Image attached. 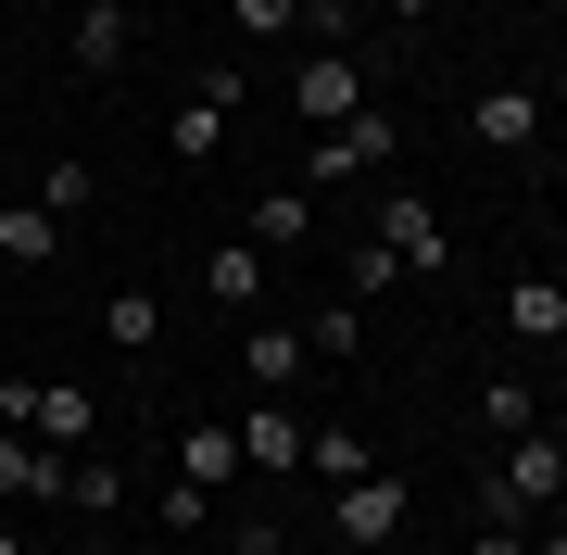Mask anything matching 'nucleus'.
<instances>
[{"label": "nucleus", "mask_w": 567, "mask_h": 555, "mask_svg": "<svg viewBox=\"0 0 567 555\" xmlns=\"http://www.w3.org/2000/svg\"><path fill=\"white\" fill-rule=\"evenodd\" d=\"M555 505H567V442H555V430H517L505 454H492V480H480V517H505V531H543Z\"/></svg>", "instance_id": "nucleus-1"}, {"label": "nucleus", "mask_w": 567, "mask_h": 555, "mask_svg": "<svg viewBox=\"0 0 567 555\" xmlns=\"http://www.w3.org/2000/svg\"><path fill=\"white\" fill-rule=\"evenodd\" d=\"M365 240H379L404 278H442V266H454V227H442L429 189H379V227H365Z\"/></svg>", "instance_id": "nucleus-2"}, {"label": "nucleus", "mask_w": 567, "mask_h": 555, "mask_svg": "<svg viewBox=\"0 0 567 555\" xmlns=\"http://www.w3.org/2000/svg\"><path fill=\"white\" fill-rule=\"evenodd\" d=\"M404 480H379V467H365V480H341V493H328V531H341V555H391V543H404Z\"/></svg>", "instance_id": "nucleus-3"}, {"label": "nucleus", "mask_w": 567, "mask_h": 555, "mask_svg": "<svg viewBox=\"0 0 567 555\" xmlns=\"http://www.w3.org/2000/svg\"><path fill=\"white\" fill-rule=\"evenodd\" d=\"M240 89H252V76H240V63H215V76H203V89H189V102H177V114H164V140H177V152H189V165H215V152H227V140H240Z\"/></svg>", "instance_id": "nucleus-4"}, {"label": "nucleus", "mask_w": 567, "mask_h": 555, "mask_svg": "<svg viewBox=\"0 0 567 555\" xmlns=\"http://www.w3.org/2000/svg\"><path fill=\"white\" fill-rule=\"evenodd\" d=\"M466 140H480V152H543V140H555V102H543L529 76H505V89L466 102Z\"/></svg>", "instance_id": "nucleus-5"}, {"label": "nucleus", "mask_w": 567, "mask_h": 555, "mask_svg": "<svg viewBox=\"0 0 567 555\" xmlns=\"http://www.w3.org/2000/svg\"><path fill=\"white\" fill-rule=\"evenodd\" d=\"M391 152H404V126H391L379 102H365V114H341V126H316V152H303V189H316V177H365V165H391Z\"/></svg>", "instance_id": "nucleus-6"}, {"label": "nucleus", "mask_w": 567, "mask_h": 555, "mask_svg": "<svg viewBox=\"0 0 567 555\" xmlns=\"http://www.w3.org/2000/svg\"><path fill=\"white\" fill-rule=\"evenodd\" d=\"M303 379V316H240V391H290Z\"/></svg>", "instance_id": "nucleus-7"}, {"label": "nucleus", "mask_w": 567, "mask_h": 555, "mask_svg": "<svg viewBox=\"0 0 567 555\" xmlns=\"http://www.w3.org/2000/svg\"><path fill=\"white\" fill-rule=\"evenodd\" d=\"M505 341H529V353H555V341H567V278H555V266L505 278Z\"/></svg>", "instance_id": "nucleus-8"}, {"label": "nucleus", "mask_w": 567, "mask_h": 555, "mask_svg": "<svg viewBox=\"0 0 567 555\" xmlns=\"http://www.w3.org/2000/svg\"><path fill=\"white\" fill-rule=\"evenodd\" d=\"M265 266H278V253L215 240V253H203V304H215V316H265Z\"/></svg>", "instance_id": "nucleus-9"}, {"label": "nucleus", "mask_w": 567, "mask_h": 555, "mask_svg": "<svg viewBox=\"0 0 567 555\" xmlns=\"http://www.w3.org/2000/svg\"><path fill=\"white\" fill-rule=\"evenodd\" d=\"M290 89H303V126L365 114V63H353V51H303V76H290Z\"/></svg>", "instance_id": "nucleus-10"}, {"label": "nucleus", "mask_w": 567, "mask_h": 555, "mask_svg": "<svg viewBox=\"0 0 567 555\" xmlns=\"http://www.w3.org/2000/svg\"><path fill=\"white\" fill-rule=\"evenodd\" d=\"M240 467H265V480L303 467V417H290L278 391H252V417H240Z\"/></svg>", "instance_id": "nucleus-11"}, {"label": "nucleus", "mask_w": 567, "mask_h": 555, "mask_svg": "<svg viewBox=\"0 0 567 555\" xmlns=\"http://www.w3.org/2000/svg\"><path fill=\"white\" fill-rule=\"evenodd\" d=\"M0 505H63V454L39 430H0Z\"/></svg>", "instance_id": "nucleus-12"}, {"label": "nucleus", "mask_w": 567, "mask_h": 555, "mask_svg": "<svg viewBox=\"0 0 567 555\" xmlns=\"http://www.w3.org/2000/svg\"><path fill=\"white\" fill-rule=\"evenodd\" d=\"M0 266H25V278L63 266V215L51 203H0Z\"/></svg>", "instance_id": "nucleus-13"}, {"label": "nucleus", "mask_w": 567, "mask_h": 555, "mask_svg": "<svg viewBox=\"0 0 567 555\" xmlns=\"http://www.w3.org/2000/svg\"><path fill=\"white\" fill-rule=\"evenodd\" d=\"M240 240H252V253H303V240H316V189H265Z\"/></svg>", "instance_id": "nucleus-14"}, {"label": "nucleus", "mask_w": 567, "mask_h": 555, "mask_svg": "<svg viewBox=\"0 0 567 555\" xmlns=\"http://www.w3.org/2000/svg\"><path fill=\"white\" fill-rule=\"evenodd\" d=\"M89 430H102V404H89L76 379H39V442L51 454H89Z\"/></svg>", "instance_id": "nucleus-15"}, {"label": "nucleus", "mask_w": 567, "mask_h": 555, "mask_svg": "<svg viewBox=\"0 0 567 555\" xmlns=\"http://www.w3.org/2000/svg\"><path fill=\"white\" fill-rule=\"evenodd\" d=\"M102 341H114V353H164V304H152L140 278H126V290H102Z\"/></svg>", "instance_id": "nucleus-16"}, {"label": "nucleus", "mask_w": 567, "mask_h": 555, "mask_svg": "<svg viewBox=\"0 0 567 555\" xmlns=\"http://www.w3.org/2000/svg\"><path fill=\"white\" fill-rule=\"evenodd\" d=\"M63 505H89V531H114V505H126V467H114V454H63Z\"/></svg>", "instance_id": "nucleus-17"}, {"label": "nucleus", "mask_w": 567, "mask_h": 555, "mask_svg": "<svg viewBox=\"0 0 567 555\" xmlns=\"http://www.w3.org/2000/svg\"><path fill=\"white\" fill-rule=\"evenodd\" d=\"M177 480H203V493H215V480H240V417H203V430L177 442Z\"/></svg>", "instance_id": "nucleus-18"}, {"label": "nucleus", "mask_w": 567, "mask_h": 555, "mask_svg": "<svg viewBox=\"0 0 567 555\" xmlns=\"http://www.w3.org/2000/svg\"><path fill=\"white\" fill-rule=\"evenodd\" d=\"M303 353H328V367H341V353H365V304H353V290H328V304L303 316Z\"/></svg>", "instance_id": "nucleus-19"}, {"label": "nucleus", "mask_w": 567, "mask_h": 555, "mask_svg": "<svg viewBox=\"0 0 567 555\" xmlns=\"http://www.w3.org/2000/svg\"><path fill=\"white\" fill-rule=\"evenodd\" d=\"M480 430H492V442L543 430V391H529V379H480Z\"/></svg>", "instance_id": "nucleus-20"}, {"label": "nucleus", "mask_w": 567, "mask_h": 555, "mask_svg": "<svg viewBox=\"0 0 567 555\" xmlns=\"http://www.w3.org/2000/svg\"><path fill=\"white\" fill-rule=\"evenodd\" d=\"M25 203H51L63 227H76L89 203H102V177H89V165H76V152H51V165H39V189H25Z\"/></svg>", "instance_id": "nucleus-21"}, {"label": "nucleus", "mask_w": 567, "mask_h": 555, "mask_svg": "<svg viewBox=\"0 0 567 555\" xmlns=\"http://www.w3.org/2000/svg\"><path fill=\"white\" fill-rule=\"evenodd\" d=\"M227 25H240V51H278L303 39V0H227Z\"/></svg>", "instance_id": "nucleus-22"}, {"label": "nucleus", "mask_w": 567, "mask_h": 555, "mask_svg": "<svg viewBox=\"0 0 567 555\" xmlns=\"http://www.w3.org/2000/svg\"><path fill=\"white\" fill-rule=\"evenodd\" d=\"M76 63H89V76H114V63H126V13H102V0H76Z\"/></svg>", "instance_id": "nucleus-23"}, {"label": "nucleus", "mask_w": 567, "mask_h": 555, "mask_svg": "<svg viewBox=\"0 0 567 555\" xmlns=\"http://www.w3.org/2000/svg\"><path fill=\"white\" fill-rule=\"evenodd\" d=\"M303 467L341 493V480H365V430H303Z\"/></svg>", "instance_id": "nucleus-24"}, {"label": "nucleus", "mask_w": 567, "mask_h": 555, "mask_svg": "<svg viewBox=\"0 0 567 555\" xmlns=\"http://www.w3.org/2000/svg\"><path fill=\"white\" fill-rule=\"evenodd\" d=\"M152 517H164V531H177V543H203V517H215V493H203V480H164V493H152Z\"/></svg>", "instance_id": "nucleus-25"}, {"label": "nucleus", "mask_w": 567, "mask_h": 555, "mask_svg": "<svg viewBox=\"0 0 567 555\" xmlns=\"http://www.w3.org/2000/svg\"><path fill=\"white\" fill-rule=\"evenodd\" d=\"M341 290H353V304H379V290H404V266H391L379 240H353V253H341Z\"/></svg>", "instance_id": "nucleus-26"}, {"label": "nucleus", "mask_w": 567, "mask_h": 555, "mask_svg": "<svg viewBox=\"0 0 567 555\" xmlns=\"http://www.w3.org/2000/svg\"><path fill=\"white\" fill-rule=\"evenodd\" d=\"M227 555H290V543H278V517L252 505V517H227Z\"/></svg>", "instance_id": "nucleus-27"}, {"label": "nucleus", "mask_w": 567, "mask_h": 555, "mask_svg": "<svg viewBox=\"0 0 567 555\" xmlns=\"http://www.w3.org/2000/svg\"><path fill=\"white\" fill-rule=\"evenodd\" d=\"M0 430H39V379H0Z\"/></svg>", "instance_id": "nucleus-28"}, {"label": "nucleus", "mask_w": 567, "mask_h": 555, "mask_svg": "<svg viewBox=\"0 0 567 555\" xmlns=\"http://www.w3.org/2000/svg\"><path fill=\"white\" fill-rule=\"evenodd\" d=\"M429 13H454V0H391V25H429Z\"/></svg>", "instance_id": "nucleus-29"}, {"label": "nucleus", "mask_w": 567, "mask_h": 555, "mask_svg": "<svg viewBox=\"0 0 567 555\" xmlns=\"http://www.w3.org/2000/svg\"><path fill=\"white\" fill-rule=\"evenodd\" d=\"M529 555H567V517H543V531H529Z\"/></svg>", "instance_id": "nucleus-30"}, {"label": "nucleus", "mask_w": 567, "mask_h": 555, "mask_svg": "<svg viewBox=\"0 0 567 555\" xmlns=\"http://www.w3.org/2000/svg\"><path fill=\"white\" fill-rule=\"evenodd\" d=\"M76 555H126V543H114V531H89V543H76Z\"/></svg>", "instance_id": "nucleus-31"}, {"label": "nucleus", "mask_w": 567, "mask_h": 555, "mask_svg": "<svg viewBox=\"0 0 567 555\" xmlns=\"http://www.w3.org/2000/svg\"><path fill=\"white\" fill-rule=\"evenodd\" d=\"M0 555H25V531H13V517H0Z\"/></svg>", "instance_id": "nucleus-32"}, {"label": "nucleus", "mask_w": 567, "mask_h": 555, "mask_svg": "<svg viewBox=\"0 0 567 555\" xmlns=\"http://www.w3.org/2000/svg\"><path fill=\"white\" fill-rule=\"evenodd\" d=\"M555 215H567V177H555Z\"/></svg>", "instance_id": "nucleus-33"}, {"label": "nucleus", "mask_w": 567, "mask_h": 555, "mask_svg": "<svg viewBox=\"0 0 567 555\" xmlns=\"http://www.w3.org/2000/svg\"><path fill=\"white\" fill-rule=\"evenodd\" d=\"M555 126H567V102H555Z\"/></svg>", "instance_id": "nucleus-34"}, {"label": "nucleus", "mask_w": 567, "mask_h": 555, "mask_svg": "<svg viewBox=\"0 0 567 555\" xmlns=\"http://www.w3.org/2000/svg\"><path fill=\"white\" fill-rule=\"evenodd\" d=\"M555 278H567V266H555Z\"/></svg>", "instance_id": "nucleus-35"}]
</instances>
